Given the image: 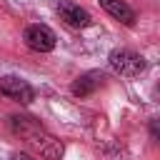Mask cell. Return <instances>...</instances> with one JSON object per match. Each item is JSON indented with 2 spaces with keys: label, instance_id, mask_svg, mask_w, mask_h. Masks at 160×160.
<instances>
[{
  "label": "cell",
  "instance_id": "obj_2",
  "mask_svg": "<svg viewBox=\"0 0 160 160\" xmlns=\"http://www.w3.org/2000/svg\"><path fill=\"white\" fill-rule=\"evenodd\" d=\"M108 62L122 78H135V75H140L145 70V58L138 55L135 50H128V48H115L108 55Z\"/></svg>",
  "mask_w": 160,
  "mask_h": 160
},
{
  "label": "cell",
  "instance_id": "obj_4",
  "mask_svg": "<svg viewBox=\"0 0 160 160\" xmlns=\"http://www.w3.org/2000/svg\"><path fill=\"white\" fill-rule=\"evenodd\" d=\"M55 42H58V35L48 25H42V22L28 25V30H25V45L30 50H35V52H50L55 48Z\"/></svg>",
  "mask_w": 160,
  "mask_h": 160
},
{
  "label": "cell",
  "instance_id": "obj_1",
  "mask_svg": "<svg viewBox=\"0 0 160 160\" xmlns=\"http://www.w3.org/2000/svg\"><path fill=\"white\" fill-rule=\"evenodd\" d=\"M10 125L35 152H40V158H45V160H60L62 158V142L58 138H52L35 118H30V115H12Z\"/></svg>",
  "mask_w": 160,
  "mask_h": 160
},
{
  "label": "cell",
  "instance_id": "obj_5",
  "mask_svg": "<svg viewBox=\"0 0 160 160\" xmlns=\"http://www.w3.org/2000/svg\"><path fill=\"white\" fill-rule=\"evenodd\" d=\"M58 15H60V20L65 25H70L75 30H82V28H88L92 22L90 12L85 8H80L78 2H70V0H60L58 2Z\"/></svg>",
  "mask_w": 160,
  "mask_h": 160
},
{
  "label": "cell",
  "instance_id": "obj_9",
  "mask_svg": "<svg viewBox=\"0 0 160 160\" xmlns=\"http://www.w3.org/2000/svg\"><path fill=\"white\" fill-rule=\"evenodd\" d=\"M12 160H35V158H30V155H25V152H18V155H12Z\"/></svg>",
  "mask_w": 160,
  "mask_h": 160
},
{
  "label": "cell",
  "instance_id": "obj_3",
  "mask_svg": "<svg viewBox=\"0 0 160 160\" xmlns=\"http://www.w3.org/2000/svg\"><path fill=\"white\" fill-rule=\"evenodd\" d=\"M0 95L10 98V100H15V102L28 105V102H32L35 90H32V85H30L28 80H22V78H18V75H2V78H0Z\"/></svg>",
  "mask_w": 160,
  "mask_h": 160
},
{
  "label": "cell",
  "instance_id": "obj_8",
  "mask_svg": "<svg viewBox=\"0 0 160 160\" xmlns=\"http://www.w3.org/2000/svg\"><path fill=\"white\" fill-rule=\"evenodd\" d=\"M150 135H152V140L160 145V120H152V122H150Z\"/></svg>",
  "mask_w": 160,
  "mask_h": 160
},
{
  "label": "cell",
  "instance_id": "obj_7",
  "mask_svg": "<svg viewBox=\"0 0 160 160\" xmlns=\"http://www.w3.org/2000/svg\"><path fill=\"white\" fill-rule=\"evenodd\" d=\"M100 2V8L108 12V15H112L118 22H122V25H132L135 22V10L125 2V0H98Z\"/></svg>",
  "mask_w": 160,
  "mask_h": 160
},
{
  "label": "cell",
  "instance_id": "obj_6",
  "mask_svg": "<svg viewBox=\"0 0 160 160\" xmlns=\"http://www.w3.org/2000/svg\"><path fill=\"white\" fill-rule=\"evenodd\" d=\"M102 82H105V75H102L100 70H88V72H82V75H78V78L72 80L70 92H72L75 98H88V95H92L98 88H102Z\"/></svg>",
  "mask_w": 160,
  "mask_h": 160
}]
</instances>
